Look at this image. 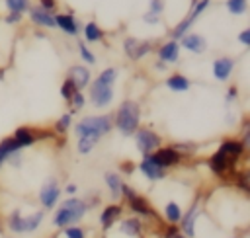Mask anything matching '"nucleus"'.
Returning <instances> with one entry per match:
<instances>
[{
	"instance_id": "obj_35",
	"label": "nucleus",
	"mask_w": 250,
	"mask_h": 238,
	"mask_svg": "<svg viewBox=\"0 0 250 238\" xmlns=\"http://www.w3.org/2000/svg\"><path fill=\"white\" fill-rule=\"evenodd\" d=\"M76 92H78V90L74 88V84H72V82L66 78V80L62 82V86H61V96H62V99L68 103V101H70V98H72Z\"/></svg>"
},
{
	"instance_id": "obj_15",
	"label": "nucleus",
	"mask_w": 250,
	"mask_h": 238,
	"mask_svg": "<svg viewBox=\"0 0 250 238\" xmlns=\"http://www.w3.org/2000/svg\"><path fill=\"white\" fill-rule=\"evenodd\" d=\"M66 78L74 84V88H76L78 92H80L82 88L90 86V70H88L86 66H82V64H74V66H70Z\"/></svg>"
},
{
	"instance_id": "obj_10",
	"label": "nucleus",
	"mask_w": 250,
	"mask_h": 238,
	"mask_svg": "<svg viewBox=\"0 0 250 238\" xmlns=\"http://www.w3.org/2000/svg\"><path fill=\"white\" fill-rule=\"evenodd\" d=\"M197 217H199V197H195L191 201V205L188 207V211L182 215V218L178 222V228H180V232L186 238H195V222H197Z\"/></svg>"
},
{
	"instance_id": "obj_1",
	"label": "nucleus",
	"mask_w": 250,
	"mask_h": 238,
	"mask_svg": "<svg viewBox=\"0 0 250 238\" xmlns=\"http://www.w3.org/2000/svg\"><path fill=\"white\" fill-rule=\"evenodd\" d=\"M113 129V117L104 115H86L74 125L76 135V150L78 154H90L94 146L100 142L102 137H105Z\"/></svg>"
},
{
	"instance_id": "obj_46",
	"label": "nucleus",
	"mask_w": 250,
	"mask_h": 238,
	"mask_svg": "<svg viewBox=\"0 0 250 238\" xmlns=\"http://www.w3.org/2000/svg\"><path fill=\"white\" fill-rule=\"evenodd\" d=\"M53 8H55V0H41V10L49 12V10H53Z\"/></svg>"
},
{
	"instance_id": "obj_50",
	"label": "nucleus",
	"mask_w": 250,
	"mask_h": 238,
	"mask_svg": "<svg viewBox=\"0 0 250 238\" xmlns=\"http://www.w3.org/2000/svg\"><path fill=\"white\" fill-rule=\"evenodd\" d=\"M232 238H238V236H232Z\"/></svg>"
},
{
	"instance_id": "obj_42",
	"label": "nucleus",
	"mask_w": 250,
	"mask_h": 238,
	"mask_svg": "<svg viewBox=\"0 0 250 238\" xmlns=\"http://www.w3.org/2000/svg\"><path fill=\"white\" fill-rule=\"evenodd\" d=\"M143 20H145L146 23H150V25H152V23H158V21H160V18H158L156 14H150V12H146V14L143 16Z\"/></svg>"
},
{
	"instance_id": "obj_26",
	"label": "nucleus",
	"mask_w": 250,
	"mask_h": 238,
	"mask_svg": "<svg viewBox=\"0 0 250 238\" xmlns=\"http://www.w3.org/2000/svg\"><path fill=\"white\" fill-rule=\"evenodd\" d=\"M162 215H164V222H166V224H178L180 218H182V215H184V211H182L180 203L168 201V203L164 205V209H162Z\"/></svg>"
},
{
	"instance_id": "obj_5",
	"label": "nucleus",
	"mask_w": 250,
	"mask_h": 238,
	"mask_svg": "<svg viewBox=\"0 0 250 238\" xmlns=\"http://www.w3.org/2000/svg\"><path fill=\"white\" fill-rule=\"evenodd\" d=\"M121 197L127 203V209L133 213V217H139L141 220H156L158 222L160 217H158L156 209L150 205V201L145 195H141L137 189H133L129 183H125V181L121 185Z\"/></svg>"
},
{
	"instance_id": "obj_44",
	"label": "nucleus",
	"mask_w": 250,
	"mask_h": 238,
	"mask_svg": "<svg viewBox=\"0 0 250 238\" xmlns=\"http://www.w3.org/2000/svg\"><path fill=\"white\" fill-rule=\"evenodd\" d=\"M236 96H238V90H236V86H230V88H229V92H227V103L234 101V99H236Z\"/></svg>"
},
{
	"instance_id": "obj_27",
	"label": "nucleus",
	"mask_w": 250,
	"mask_h": 238,
	"mask_svg": "<svg viewBox=\"0 0 250 238\" xmlns=\"http://www.w3.org/2000/svg\"><path fill=\"white\" fill-rule=\"evenodd\" d=\"M166 86H168L172 92H186V90H189L191 82H189L184 74H172V76L166 78Z\"/></svg>"
},
{
	"instance_id": "obj_16",
	"label": "nucleus",
	"mask_w": 250,
	"mask_h": 238,
	"mask_svg": "<svg viewBox=\"0 0 250 238\" xmlns=\"http://www.w3.org/2000/svg\"><path fill=\"white\" fill-rule=\"evenodd\" d=\"M232 68H234V60H232L230 57H219V59L213 62V76H215L219 82H225V80H229Z\"/></svg>"
},
{
	"instance_id": "obj_39",
	"label": "nucleus",
	"mask_w": 250,
	"mask_h": 238,
	"mask_svg": "<svg viewBox=\"0 0 250 238\" xmlns=\"http://www.w3.org/2000/svg\"><path fill=\"white\" fill-rule=\"evenodd\" d=\"M6 162H10L12 166H16V168H20L21 166V162H23V158H21V152H16V154H12Z\"/></svg>"
},
{
	"instance_id": "obj_13",
	"label": "nucleus",
	"mask_w": 250,
	"mask_h": 238,
	"mask_svg": "<svg viewBox=\"0 0 250 238\" xmlns=\"http://www.w3.org/2000/svg\"><path fill=\"white\" fill-rule=\"evenodd\" d=\"M119 232L127 238H141L145 232V224L139 217H125L119 220Z\"/></svg>"
},
{
	"instance_id": "obj_48",
	"label": "nucleus",
	"mask_w": 250,
	"mask_h": 238,
	"mask_svg": "<svg viewBox=\"0 0 250 238\" xmlns=\"http://www.w3.org/2000/svg\"><path fill=\"white\" fill-rule=\"evenodd\" d=\"M49 238H59V236H57V234H53V236H49Z\"/></svg>"
},
{
	"instance_id": "obj_43",
	"label": "nucleus",
	"mask_w": 250,
	"mask_h": 238,
	"mask_svg": "<svg viewBox=\"0 0 250 238\" xmlns=\"http://www.w3.org/2000/svg\"><path fill=\"white\" fill-rule=\"evenodd\" d=\"M238 41L244 43V45H250V29H242L240 35H238Z\"/></svg>"
},
{
	"instance_id": "obj_2",
	"label": "nucleus",
	"mask_w": 250,
	"mask_h": 238,
	"mask_svg": "<svg viewBox=\"0 0 250 238\" xmlns=\"http://www.w3.org/2000/svg\"><path fill=\"white\" fill-rule=\"evenodd\" d=\"M90 207L86 203V199H80V197H66L62 199V203L55 209L53 213V218H51V224L59 230L66 228V226H74V224H80L82 218L88 215Z\"/></svg>"
},
{
	"instance_id": "obj_9",
	"label": "nucleus",
	"mask_w": 250,
	"mask_h": 238,
	"mask_svg": "<svg viewBox=\"0 0 250 238\" xmlns=\"http://www.w3.org/2000/svg\"><path fill=\"white\" fill-rule=\"evenodd\" d=\"M148 158H150L156 166H160V168L168 170V168L178 166L186 156H184L182 152H178V150L170 144V146H160V148H156L152 154H148Z\"/></svg>"
},
{
	"instance_id": "obj_18",
	"label": "nucleus",
	"mask_w": 250,
	"mask_h": 238,
	"mask_svg": "<svg viewBox=\"0 0 250 238\" xmlns=\"http://www.w3.org/2000/svg\"><path fill=\"white\" fill-rule=\"evenodd\" d=\"M45 220V211L39 209V211H33L29 215H23V234H33L41 228Z\"/></svg>"
},
{
	"instance_id": "obj_12",
	"label": "nucleus",
	"mask_w": 250,
	"mask_h": 238,
	"mask_svg": "<svg viewBox=\"0 0 250 238\" xmlns=\"http://www.w3.org/2000/svg\"><path fill=\"white\" fill-rule=\"evenodd\" d=\"M150 49H152L150 41H139L137 37H125L123 41V51L131 60L143 59L146 53H150Z\"/></svg>"
},
{
	"instance_id": "obj_34",
	"label": "nucleus",
	"mask_w": 250,
	"mask_h": 238,
	"mask_svg": "<svg viewBox=\"0 0 250 238\" xmlns=\"http://www.w3.org/2000/svg\"><path fill=\"white\" fill-rule=\"evenodd\" d=\"M246 6H248V2L246 0H227V8H229V12L230 14H244L246 12Z\"/></svg>"
},
{
	"instance_id": "obj_23",
	"label": "nucleus",
	"mask_w": 250,
	"mask_h": 238,
	"mask_svg": "<svg viewBox=\"0 0 250 238\" xmlns=\"http://www.w3.org/2000/svg\"><path fill=\"white\" fill-rule=\"evenodd\" d=\"M16 152H21V148H20V144L14 140V137H4L2 140H0V168L6 164V160L12 156V154H16Z\"/></svg>"
},
{
	"instance_id": "obj_20",
	"label": "nucleus",
	"mask_w": 250,
	"mask_h": 238,
	"mask_svg": "<svg viewBox=\"0 0 250 238\" xmlns=\"http://www.w3.org/2000/svg\"><path fill=\"white\" fill-rule=\"evenodd\" d=\"M219 150H221V152H225V154H227V156H230V158L240 160V156L244 154L246 146L240 142V139H225V140L221 142Z\"/></svg>"
},
{
	"instance_id": "obj_30",
	"label": "nucleus",
	"mask_w": 250,
	"mask_h": 238,
	"mask_svg": "<svg viewBox=\"0 0 250 238\" xmlns=\"http://www.w3.org/2000/svg\"><path fill=\"white\" fill-rule=\"evenodd\" d=\"M191 23H193V18H191V16L184 18V20L172 29V39H174V41H176V39H182V37L188 33V29L191 27Z\"/></svg>"
},
{
	"instance_id": "obj_47",
	"label": "nucleus",
	"mask_w": 250,
	"mask_h": 238,
	"mask_svg": "<svg viewBox=\"0 0 250 238\" xmlns=\"http://www.w3.org/2000/svg\"><path fill=\"white\" fill-rule=\"evenodd\" d=\"M4 230H6V228H4V220H2V218H0V236H2V234H4Z\"/></svg>"
},
{
	"instance_id": "obj_29",
	"label": "nucleus",
	"mask_w": 250,
	"mask_h": 238,
	"mask_svg": "<svg viewBox=\"0 0 250 238\" xmlns=\"http://www.w3.org/2000/svg\"><path fill=\"white\" fill-rule=\"evenodd\" d=\"M84 37H86V41H102V37H104V31L100 29V25L96 23V21H88L86 23V27H84Z\"/></svg>"
},
{
	"instance_id": "obj_41",
	"label": "nucleus",
	"mask_w": 250,
	"mask_h": 238,
	"mask_svg": "<svg viewBox=\"0 0 250 238\" xmlns=\"http://www.w3.org/2000/svg\"><path fill=\"white\" fill-rule=\"evenodd\" d=\"M62 191H64L68 197H76V193H78V185H76V183H66V185L62 187Z\"/></svg>"
},
{
	"instance_id": "obj_8",
	"label": "nucleus",
	"mask_w": 250,
	"mask_h": 238,
	"mask_svg": "<svg viewBox=\"0 0 250 238\" xmlns=\"http://www.w3.org/2000/svg\"><path fill=\"white\" fill-rule=\"evenodd\" d=\"M61 185L57 181V178H47L43 181V185L39 187V193H37V199H39V205L43 211H51L57 207L59 199H61Z\"/></svg>"
},
{
	"instance_id": "obj_32",
	"label": "nucleus",
	"mask_w": 250,
	"mask_h": 238,
	"mask_svg": "<svg viewBox=\"0 0 250 238\" xmlns=\"http://www.w3.org/2000/svg\"><path fill=\"white\" fill-rule=\"evenodd\" d=\"M61 232H62V236H64V238H88L86 228H84V226H80V224L66 226V228H62Z\"/></svg>"
},
{
	"instance_id": "obj_17",
	"label": "nucleus",
	"mask_w": 250,
	"mask_h": 238,
	"mask_svg": "<svg viewBox=\"0 0 250 238\" xmlns=\"http://www.w3.org/2000/svg\"><path fill=\"white\" fill-rule=\"evenodd\" d=\"M104 181H105V187L109 191V197L113 199V203H117L121 199V185H123V179L117 172H105L104 174Z\"/></svg>"
},
{
	"instance_id": "obj_22",
	"label": "nucleus",
	"mask_w": 250,
	"mask_h": 238,
	"mask_svg": "<svg viewBox=\"0 0 250 238\" xmlns=\"http://www.w3.org/2000/svg\"><path fill=\"white\" fill-rule=\"evenodd\" d=\"M178 57H180V45H178V41H174V39L166 41V43L158 49V59L164 60V62H176Z\"/></svg>"
},
{
	"instance_id": "obj_25",
	"label": "nucleus",
	"mask_w": 250,
	"mask_h": 238,
	"mask_svg": "<svg viewBox=\"0 0 250 238\" xmlns=\"http://www.w3.org/2000/svg\"><path fill=\"white\" fill-rule=\"evenodd\" d=\"M53 18H55V25L61 27L64 33H68V35H76L78 33V21L70 14H57Z\"/></svg>"
},
{
	"instance_id": "obj_38",
	"label": "nucleus",
	"mask_w": 250,
	"mask_h": 238,
	"mask_svg": "<svg viewBox=\"0 0 250 238\" xmlns=\"http://www.w3.org/2000/svg\"><path fill=\"white\" fill-rule=\"evenodd\" d=\"M207 6H209V0H199V2L195 4V8L191 10V14H189V16L195 20V18H197V16H199V14H201V12H203Z\"/></svg>"
},
{
	"instance_id": "obj_7",
	"label": "nucleus",
	"mask_w": 250,
	"mask_h": 238,
	"mask_svg": "<svg viewBox=\"0 0 250 238\" xmlns=\"http://www.w3.org/2000/svg\"><path fill=\"white\" fill-rule=\"evenodd\" d=\"M133 137H135V146H137V150H139L143 156H148V154H152L156 148L162 146V137H160L156 131L148 129V127H139V129L133 133Z\"/></svg>"
},
{
	"instance_id": "obj_14",
	"label": "nucleus",
	"mask_w": 250,
	"mask_h": 238,
	"mask_svg": "<svg viewBox=\"0 0 250 238\" xmlns=\"http://www.w3.org/2000/svg\"><path fill=\"white\" fill-rule=\"evenodd\" d=\"M139 170H141V174H143L148 181H160V179H164L166 174H168L164 168L156 166L148 156H143V160L139 162Z\"/></svg>"
},
{
	"instance_id": "obj_49",
	"label": "nucleus",
	"mask_w": 250,
	"mask_h": 238,
	"mask_svg": "<svg viewBox=\"0 0 250 238\" xmlns=\"http://www.w3.org/2000/svg\"><path fill=\"white\" fill-rule=\"evenodd\" d=\"M4 238H16V236H4Z\"/></svg>"
},
{
	"instance_id": "obj_36",
	"label": "nucleus",
	"mask_w": 250,
	"mask_h": 238,
	"mask_svg": "<svg viewBox=\"0 0 250 238\" xmlns=\"http://www.w3.org/2000/svg\"><path fill=\"white\" fill-rule=\"evenodd\" d=\"M78 51H80V57H82L88 64H96V57L92 55V51L86 47V43H84V41H78Z\"/></svg>"
},
{
	"instance_id": "obj_45",
	"label": "nucleus",
	"mask_w": 250,
	"mask_h": 238,
	"mask_svg": "<svg viewBox=\"0 0 250 238\" xmlns=\"http://www.w3.org/2000/svg\"><path fill=\"white\" fill-rule=\"evenodd\" d=\"M20 21H21V16H20V14H12V12H10V14L6 16V23H20Z\"/></svg>"
},
{
	"instance_id": "obj_19",
	"label": "nucleus",
	"mask_w": 250,
	"mask_h": 238,
	"mask_svg": "<svg viewBox=\"0 0 250 238\" xmlns=\"http://www.w3.org/2000/svg\"><path fill=\"white\" fill-rule=\"evenodd\" d=\"M4 228L12 234H23V215L21 209L10 211V215L4 218Z\"/></svg>"
},
{
	"instance_id": "obj_28",
	"label": "nucleus",
	"mask_w": 250,
	"mask_h": 238,
	"mask_svg": "<svg viewBox=\"0 0 250 238\" xmlns=\"http://www.w3.org/2000/svg\"><path fill=\"white\" fill-rule=\"evenodd\" d=\"M70 125H72V113L66 111V113H62V115L53 123V133L64 137V133L70 129Z\"/></svg>"
},
{
	"instance_id": "obj_11",
	"label": "nucleus",
	"mask_w": 250,
	"mask_h": 238,
	"mask_svg": "<svg viewBox=\"0 0 250 238\" xmlns=\"http://www.w3.org/2000/svg\"><path fill=\"white\" fill-rule=\"evenodd\" d=\"M121 218H123V205H119V203H107V205L102 209L100 218H98L102 232H104V234L109 232Z\"/></svg>"
},
{
	"instance_id": "obj_3",
	"label": "nucleus",
	"mask_w": 250,
	"mask_h": 238,
	"mask_svg": "<svg viewBox=\"0 0 250 238\" xmlns=\"http://www.w3.org/2000/svg\"><path fill=\"white\" fill-rule=\"evenodd\" d=\"M117 78V68L102 70L90 84V103L98 109L107 107L113 101V82Z\"/></svg>"
},
{
	"instance_id": "obj_21",
	"label": "nucleus",
	"mask_w": 250,
	"mask_h": 238,
	"mask_svg": "<svg viewBox=\"0 0 250 238\" xmlns=\"http://www.w3.org/2000/svg\"><path fill=\"white\" fill-rule=\"evenodd\" d=\"M182 47H186L188 51L199 55V53L205 51L207 43H205V39H203L201 35H197V33H186V35L182 37Z\"/></svg>"
},
{
	"instance_id": "obj_24",
	"label": "nucleus",
	"mask_w": 250,
	"mask_h": 238,
	"mask_svg": "<svg viewBox=\"0 0 250 238\" xmlns=\"http://www.w3.org/2000/svg\"><path fill=\"white\" fill-rule=\"evenodd\" d=\"M29 18L39 27H57L55 25V18L49 12L41 10V8H29Z\"/></svg>"
},
{
	"instance_id": "obj_4",
	"label": "nucleus",
	"mask_w": 250,
	"mask_h": 238,
	"mask_svg": "<svg viewBox=\"0 0 250 238\" xmlns=\"http://www.w3.org/2000/svg\"><path fill=\"white\" fill-rule=\"evenodd\" d=\"M139 123H141V105L133 99L121 101L113 115V127L123 137H133V133L139 129Z\"/></svg>"
},
{
	"instance_id": "obj_33",
	"label": "nucleus",
	"mask_w": 250,
	"mask_h": 238,
	"mask_svg": "<svg viewBox=\"0 0 250 238\" xmlns=\"http://www.w3.org/2000/svg\"><path fill=\"white\" fill-rule=\"evenodd\" d=\"M68 105H70V111H68V113H76V111H80V109L86 105V98H84V94H82V92H76V94L70 98Z\"/></svg>"
},
{
	"instance_id": "obj_6",
	"label": "nucleus",
	"mask_w": 250,
	"mask_h": 238,
	"mask_svg": "<svg viewBox=\"0 0 250 238\" xmlns=\"http://www.w3.org/2000/svg\"><path fill=\"white\" fill-rule=\"evenodd\" d=\"M236 158H230L227 156L225 152H221L219 148L209 156L207 160V166L209 170L217 176V178H223V179H232L234 174H236Z\"/></svg>"
},
{
	"instance_id": "obj_37",
	"label": "nucleus",
	"mask_w": 250,
	"mask_h": 238,
	"mask_svg": "<svg viewBox=\"0 0 250 238\" xmlns=\"http://www.w3.org/2000/svg\"><path fill=\"white\" fill-rule=\"evenodd\" d=\"M162 10H164V2H162V0H150V2H148V12H150V14L160 16Z\"/></svg>"
},
{
	"instance_id": "obj_40",
	"label": "nucleus",
	"mask_w": 250,
	"mask_h": 238,
	"mask_svg": "<svg viewBox=\"0 0 250 238\" xmlns=\"http://www.w3.org/2000/svg\"><path fill=\"white\" fill-rule=\"evenodd\" d=\"M119 168H121V172H125L127 176H131V174L135 172V164H133L131 160H125V162H121V166H119Z\"/></svg>"
},
{
	"instance_id": "obj_31",
	"label": "nucleus",
	"mask_w": 250,
	"mask_h": 238,
	"mask_svg": "<svg viewBox=\"0 0 250 238\" xmlns=\"http://www.w3.org/2000/svg\"><path fill=\"white\" fill-rule=\"evenodd\" d=\"M6 8L12 14H23L29 10V0H6Z\"/></svg>"
}]
</instances>
